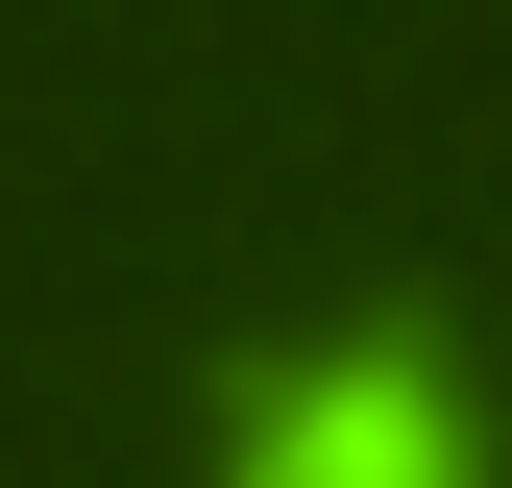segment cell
I'll return each instance as SVG.
<instances>
[{"instance_id": "1", "label": "cell", "mask_w": 512, "mask_h": 488, "mask_svg": "<svg viewBox=\"0 0 512 488\" xmlns=\"http://www.w3.org/2000/svg\"><path fill=\"white\" fill-rule=\"evenodd\" d=\"M244 488H464L415 366H317V391H244Z\"/></svg>"}]
</instances>
